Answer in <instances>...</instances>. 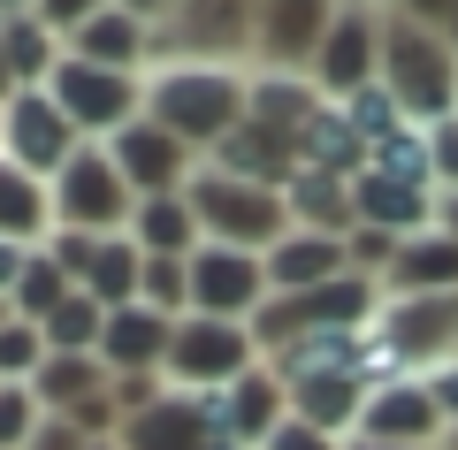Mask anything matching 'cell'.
I'll use <instances>...</instances> for the list:
<instances>
[{
  "instance_id": "38",
  "label": "cell",
  "mask_w": 458,
  "mask_h": 450,
  "mask_svg": "<svg viewBox=\"0 0 458 450\" xmlns=\"http://www.w3.org/2000/svg\"><path fill=\"white\" fill-rule=\"evenodd\" d=\"M47 252L62 259V275L84 290V275H92V252H99V237H84V229H54V237H47Z\"/></svg>"
},
{
  "instance_id": "18",
  "label": "cell",
  "mask_w": 458,
  "mask_h": 450,
  "mask_svg": "<svg viewBox=\"0 0 458 450\" xmlns=\"http://www.w3.org/2000/svg\"><path fill=\"white\" fill-rule=\"evenodd\" d=\"M352 207H360V229H382V237H420V229H436V191L428 183H397L382 168L352 176Z\"/></svg>"
},
{
  "instance_id": "21",
  "label": "cell",
  "mask_w": 458,
  "mask_h": 450,
  "mask_svg": "<svg viewBox=\"0 0 458 450\" xmlns=\"http://www.w3.org/2000/svg\"><path fill=\"white\" fill-rule=\"evenodd\" d=\"M283 420H291V389H283V374L267 367V359H260V367H252L237 389H222V435H229V443L260 450Z\"/></svg>"
},
{
  "instance_id": "32",
  "label": "cell",
  "mask_w": 458,
  "mask_h": 450,
  "mask_svg": "<svg viewBox=\"0 0 458 450\" xmlns=\"http://www.w3.org/2000/svg\"><path fill=\"white\" fill-rule=\"evenodd\" d=\"M69 298H77V283H69V275H62V259H54L47 244H38V252L23 259V283H16V321H38V328H47L54 313L69 306Z\"/></svg>"
},
{
  "instance_id": "43",
  "label": "cell",
  "mask_w": 458,
  "mask_h": 450,
  "mask_svg": "<svg viewBox=\"0 0 458 450\" xmlns=\"http://www.w3.org/2000/svg\"><path fill=\"white\" fill-rule=\"evenodd\" d=\"M23 450H92V435H84L77 420H62V412H47V428H38L31 443H23Z\"/></svg>"
},
{
  "instance_id": "53",
  "label": "cell",
  "mask_w": 458,
  "mask_h": 450,
  "mask_svg": "<svg viewBox=\"0 0 458 450\" xmlns=\"http://www.w3.org/2000/svg\"><path fill=\"white\" fill-rule=\"evenodd\" d=\"M92 450H123V443H92Z\"/></svg>"
},
{
  "instance_id": "4",
  "label": "cell",
  "mask_w": 458,
  "mask_h": 450,
  "mask_svg": "<svg viewBox=\"0 0 458 450\" xmlns=\"http://www.w3.org/2000/svg\"><path fill=\"white\" fill-rule=\"evenodd\" d=\"M252 54H260V0H176L168 23L153 31V69L161 62L237 69Z\"/></svg>"
},
{
  "instance_id": "36",
  "label": "cell",
  "mask_w": 458,
  "mask_h": 450,
  "mask_svg": "<svg viewBox=\"0 0 458 450\" xmlns=\"http://www.w3.org/2000/svg\"><path fill=\"white\" fill-rule=\"evenodd\" d=\"M344 115H352V130L367 138V153H375V145H390L397 130H412V123H405V107H397V99L382 92V84H367V92H352V99H344Z\"/></svg>"
},
{
  "instance_id": "23",
  "label": "cell",
  "mask_w": 458,
  "mask_h": 450,
  "mask_svg": "<svg viewBox=\"0 0 458 450\" xmlns=\"http://www.w3.org/2000/svg\"><path fill=\"white\" fill-rule=\"evenodd\" d=\"M298 168H313V176H367V138L352 130V115H344V99H321L313 107V123L298 130Z\"/></svg>"
},
{
  "instance_id": "2",
  "label": "cell",
  "mask_w": 458,
  "mask_h": 450,
  "mask_svg": "<svg viewBox=\"0 0 458 450\" xmlns=\"http://www.w3.org/2000/svg\"><path fill=\"white\" fill-rule=\"evenodd\" d=\"M382 92L405 107L412 130L451 123L458 115V47H451V31L382 16Z\"/></svg>"
},
{
  "instance_id": "26",
  "label": "cell",
  "mask_w": 458,
  "mask_h": 450,
  "mask_svg": "<svg viewBox=\"0 0 458 450\" xmlns=\"http://www.w3.org/2000/svg\"><path fill=\"white\" fill-rule=\"evenodd\" d=\"M283 207H291V229H313V237H352V229H360V207H352V183L344 176L298 168L291 191H283Z\"/></svg>"
},
{
  "instance_id": "54",
  "label": "cell",
  "mask_w": 458,
  "mask_h": 450,
  "mask_svg": "<svg viewBox=\"0 0 458 450\" xmlns=\"http://www.w3.org/2000/svg\"><path fill=\"white\" fill-rule=\"evenodd\" d=\"M451 47H458V16H451Z\"/></svg>"
},
{
  "instance_id": "49",
  "label": "cell",
  "mask_w": 458,
  "mask_h": 450,
  "mask_svg": "<svg viewBox=\"0 0 458 450\" xmlns=\"http://www.w3.org/2000/svg\"><path fill=\"white\" fill-rule=\"evenodd\" d=\"M0 16H31V0H0Z\"/></svg>"
},
{
  "instance_id": "5",
  "label": "cell",
  "mask_w": 458,
  "mask_h": 450,
  "mask_svg": "<svg viewBox=\"0 0 458 450\" xmlns=\"http://www.w3.org/2000/svg\"><path fill=\"white\" fill-rule=\"evenodd\" d=\"M260 367V344H252L245 321H214V313H183L176 344H168V389H191V397H222L245 374Z\"/></svg>"
},
{
  "instance_id": "45",
  "label": "cell",
  "mask_w": 458,
  "mask_h": 450,
  "mask_svg": "<svg viewBox=\"0 0 458 450\" xmlns=\"http://www.w3.org/2000/svg\"><path fill=\"white\" fill-rule=\"evenodd\" d=\"M23 244H0V298H16V283H23Z\"/></svg>"
},
{
  "instance_id": "13",
  "label": "cell",
  "mask_w": 458,
  "mask_h": 450,
  "mask_svg": "<svg viewBox=\"0 0 458 450\" xmlns=\"http://www.w3.org/2000/svg\"><path fill=\"white\" fill-rule=\"evenodd\" d=\"M107 153H114V168H123V183H131L138 199H176L183 183L199 176V153L183 138H168L153 115H138L123 138H107Z\"/></svg>"
},
{
  "instance_id": "27",
  "label": "cell",
  "mask_w": 458,
  "mask_h": 450,
  "mask_svg": "<svg viewBox=\"0 0 458 450\" xmlns=\"http://www.w3.org/2000/svg\"><path fill=\"white\" fill-rule=\"evenodd\" d=\"M131 237H138V252H146V259H191L199 244H207V229H199L191 199L176 191V199H138Z\"/></svg>"
},
{
  "instance_id": "47",
  "label": "cell",
  "mask_w": 458,
  "mask_h": 450,
  "mask_svg": "<svg viewBox=\"0 0 458 450\" xmlns=\"http://www.w3.org/2000/svg\"><path fill=\"white\" fill-rule=\"evenodd\" d=\"M436 229L458 244V191H436Z\"/></svg>"
},
{
  "instance_id": "39",
  "label": "cell",
  "mask_w": 458,
  "mask_h": 450,
  "mask_svg": "<svg viewBox=\"0 0 458 450\" xmlns=\"http://www.w3.org/2000/svg\"><path fill=\"white\" fill-rule=\"evenodd\" d=\"M428 161H436V191H458V115L428 130Z\"/></svg>"
},
{
  "instance_id": "51",
  "label": "cell",
  "mask_w": 458,
  "mask_h": 450,
  "mask_svg": "<svg viewBox=\"0 0 458 450\" xmlns=\"http://www.w3.org/2000/svg\"><path fill=\"white\" fill-rule=\"evenodd\" d=\"M443 450H458V428H443Z\"/></svg>"
},
{
  "instance_id": "6",
  "label": "cell",
  "mask_w": 458,
  "mask_h": 450,
  "mask_svg": "<svg viewBox=\"0 0 458 450\" xmlns=\"http://www.w3.org/2000/svg\"><path fill=\"white\" fill-rule=\"evenodd\" d=\"M54 191V229H84V237H123L138 222V191L123 183L107 145H77V161L47 183Z\"/></svg>"
},
{
  "instance_id": "12",
  "label": "cell",
  "mask_w": 458,
  "mask_h": 450,
  "mask_svg": "<svg viewBox=\"0 0 458 450\" xmlns=\"http://www.w3.org/2000/svg\"><path fill=\"white\" fill-rule=\"evenodd\" d=\"M443 404L436 389H428V374H397V382H382L375 397H367L360 412V435L352 443H390V450H436L443 443Z\"/></svg>"
},
{
  "instance_id": "34",
  "label": "cell",
  "mask_w": 458,
  "mask_h": 450,
  "mask_svg": "<svg viewBox=\"0 0 458 450\" xmlns=\"http://www.w3.org/2000/svg\"><path fill=\"white\" fill-rule=\"evenodd\" d=\"M138 306L183 321V313H191V259H146V275H138Z\"/></svg>"
},
{
  "instance_id": "10",
  "label": "cell",
  "mask_w": 458,
  "mask_h": 450,
  "mask_svg": "<svg viewBox=\"0 0 458 450\" xmlns=\"http://www.w3.org/2000/svg\"><path fill=\"white\" fill-rule=\"evenodd\" d=\"M306 77H313L321 99H352V92H367V84H382V8L375 0H344Z\"/></svg>"
},
{
  "instance_id": "25",
  "label": "cell",
  "mask_w": 458,
  "mask_h": 450,
  "mask_svg": "<svg viewBox=\"0 0 458 450\" xmlns=\"http://www.w3.org/2000/svg\"><path fill=\"white\" fill-rule=\"evenodd\" d=\"M390 298H443V290H458V244L443 237V229H420V237L397 244L390 259Z\"/></svg>"
},
{
  "instance_id": "15",
  "label": "cell",
  "mask_w": 458,
  "mask_h": 450,
  "mask_svg": "<svg viewBox=\"0 0 458 450\" xmlns=\"http://www.w3.org/2000/svg\"><path fill=\"white\" fill-rule=\"evenodd\" d=\"M336 8L344 0H260V54H252V69L306 77L321 38H328V23H336Z\"/></svg>"
},
{
  "instance_id": "8",
  "label": "cell",
  "mask_w": 458,
  "mask_h": 450,
  "mask_svg": "<svg viewBox=\"0 0 458 450\" xmlns=\"http://www.w3.org/2000/svg\"><path fill=\"white\" fill-rule=\"evenodd\" d=\"M375 344L397 359V374H436L458 359V290L443 298H382Z\"/></svg>"
},
{
  "instance_id": "7",
  "label": "cell",
  "mask_w": 458,
  "mask_h": 450,
  "mask_svg": "<svg viewBox=\"0 0 458 450\" xmlns=\"http://www.w3.org/2000/svg\"><path fill=\"white\" fill-rule=\"evenodd\" d=\"M47 92L62 99V115L77 123V138H84V145L123 138V130L146 115V77H123V69H92V62H77V54H62V69H54Z\"/></svg>"
},
{
  "instance_id": "14",
  "label": "cell",
  "mask_w": 458,
  "mask_h": 450,
  "mask_svg": "<svg viewBox=\"0 0 458 450\" xmlns=\"http://www.w3.org/2000/svg\"><path fill=\"white\" fill-rule=\"evenodd\" d=\"M222 435V397H191V389H161L146 412L123 420L114 443L123 450H207Z\"/></svg>"
},
{
  "instance_id": "33",
  "label": "cell",
  "mask_w": 458,
  "mask_h": 450,
  "mask_svg": "<svg viewBox=\"0 0 458 450\" xmlns=\"http://www.w3.org/2000/svg\"><path fill=\"white\" fill-rule=\"evenodd\" d=\"M99 336H107V306L84 290L47 321V352H69V359H99Z\"/></svg>"
},
{
  "instance_id": "1",
  "label": "cell",
  "mask_w": 458,
  "mask_h": 450,
  "mask_svg": "<svg viewBox=\"0 0 458 450\" xmlns=\"http://www.w3.org/2000/svg\"><path fill=\"white\" fill-rule=\"evenodd\" d=\"M245 107H252V77H245V69L161 62V69L146 77V115L168 130V138H183L199 161H207L237 123H245Z\"/></svg>"
},
{
  "instance_id": "17",
  "label": "cell",
  "mask_w": 458,
  "mask_h": 450,
  "mask_svg": "<svg viewBox=\"0 0 458 450\" xmlns=\"http://www.w3.org/2000/svg\"><path fill=\"white\" fill-rule=\"evenodd\" d=\"M77 62H92V69H123V77H153V23H138L131 8H99L92 23H77V31L62 38Z\"/></svg>"
},
{
  "instance_id": "48",
  "label": "cell",
  "mask_w": 458,
  "mask_h": 450,
  "mask_svg": "<svg viewBox=\"0 0 458 450\" xmlns=\"http://www.w3.org/2000/svg\"><path fill=\"white\" fill-rule=\"evenodd\" d=\"M16 99V69H8V47H0V107Z\"/></svg>"
},
{
  "instance_id": "19",
  "label": "cell",
  "mask_w": 458,
  "mask_h": 450,
  "mask_svg": "<svg viewBox=\"0 0 458 450\" xmlns=\"http://www.w3.org/2000/svg\"><path fill=\"white\" fill-rule=\"evenodd\" d=\"M207 161L222 168V176H245V183H267V191H291L298 145L283 138V130H267V123H252V115H245V123H237V130L207 153Z\"/></svg>"
},
{
  "instance_id": "37",
  "label": "cell",
  "mask_w": 458,
  "mask_h": 450,
  "mask_svg": "<svg viewBox=\"0 0 458 450\" xmlns=\"http://www.w3.org/2000/svg\"><path fill=\"white\" fill-rule=\"evenodd\" d=\"M38 428H47V404H38V389L0 382V450H23Z\"/></svg>"
},
{
  "instance_id": "40",
  "label": "cell",
  "mask_w": 458,
  "mask_h": 450,
  "mask_svg": "<svg viewBox=\"0 0 458 450\" xmlns=\"http://www.w3.org/2000/svg\"><path fill=\"white\" fill-rule=\"evenodd\" d=\"M99 8H107V0H31V16L47 23V31H62V38L77 31V23H92Z\"/></svg>"
},
{
  "instance_id": "46",
  "label": "cell",
  "mask_w": 458,
  "mask_h": 450,
  "mask_svg": "<svg viewBox=\"0 0 458 450\" xmlns=\"http://www.w3.org/2000/svg\"><path fill=\"white\" fill-rule=\"evenodd\" d=\"M114 8H131L138 23H153V31H161V23H168V8H176V0H114Z\"/></svg>"
},
{
  "instance_id": "41",
  "label": "cell",
  "mask_w": 458,
  "mask_h": 450,
  "mask_svg": "<svg viewBox=\"0 0 458 450\" xmlns=\"http://www.w3.org/2000/svg\"><path fill=\"white\" fill-rule=\"evenodd\" d=\"M382 16H405V23H428V31H451L458 0H375Z\"/></svg>"
},
{
  "instance_id": "22",
  "label": "cell",
  "mask_w": 458,
  "mask_h": 450,
  "mask_svg": "<svg viewBox=\"0 0 458 450\" xmlns=\"http://www.w3.org/2000/svg\"><path fill=\"white\" fill-rule=\"evenodd\" d=\"M344 267H352L344 237H313V229H291V237L267 252V290H276V298H306V290L336 283Z\"/></svg>"
},
{
  "instance_id": "50",
  "label": "cell",
  "mask_w": 458,
  "mask_h": 450,
  "mask_svg": "<svg viewBox=\"0 0 458 450\" xmlns=\"http://www.w3.org/2000/svg\"><path fill=\"white\" fill-rule=\"evenodd\" d=\"M8 321H16V298H0V328H8Z\"/></svg>"
},
{
  "instance_id": "16",
  "label": "cell",
  "mask_w": 458,
  "mask_h": 450,
  "mask_svg": "<svg viewBox=\"0 0 458 450\" xmlns=\"http://www.w3.org/2000/svg\"><path fill=\"white\" fill-rule=\"evenodd\" d=\"M168 344H176V321L153 306H114L107 313V336H99V367L114 382H131V374H161L168 367ZM168 382V374H161Z\"/></svg>"
},
{
  "instance_id": "24",
  "label": "cell",
  "mask_w": 458,
  "mask_h": 450,
  "mask_svg": "<svg viewBox=\"0 0 458 450\" xmlns=\"http://www.w3.org/2000/svg\"><path fill=\"white\" fill-rule=\"evenodd\" d=\"M47 237H54V191L31 176V168H16L8 153H0V244L38 252Z\"/></svg>"
},
{
  "instance_id": "9",
  "label": "cell",
  "mask_w": 458,
  "mask_h": 450,
  "mask_svg": "<svg viewBox=\"0 0 458 450\" xmlns=\"http://www.w3.org/2000/svg\"><path fill=\"white\" fill-rule=\"evenodd\" d=\"M77 123L62 115V99L47 92V84H31V92H16L8 107H0V153L16 168H31L38 183H54L69 161H77Z\"/></svg>"
},
{
  "instance_id": "31",
  "label": "cell",
  "mask_w": 458,
  "mask_h": 450,
  "mask_svg": "<svg viewBox=\"0 0 458 450\" xmlns=\"http://www.w3.org/2000/svg\"><path fill=\"white\" fill-rule=\"evenodd\" d=\"M138 275H146V252H138V237L123 229V237H99L92 252V275H84V298H99V306H138Z\"/></svg>"
},
{
  "instance_id": "20",
  "label": "cell",
  "mask_w": 458,
  "mask_h": 450,
  "mask_svg": "<svg viewBox=\"0 0 458 450\" xmlns=\"http://www.w3.org/2000/svg\"><path fill=\"white\" fill-rule=\"evenodd\" d=\"M283 389H291V420L336 435V443L360 435V412L375 397V382H360V374H306V382H283Z\"/></svg>"
},
{
  "instance_id": "44",
  "label": "cell",
  "mask_w": 458,
  "mask_h": 450,
  "mask_svg": "<svg viewBox=\"0 0 458 450\" xmlns=\"http://www.w3.org/2000/svg\"><path fill=\"white\" fill-rule=\"evenodd\" d=\"M428 389H436L443 420H451V428H458V359H451V367H436V374H428Z\"/></svg>"
},
{
  "instance_id": "29",
  "label": "cell",
  "mask_w": 458,
  "mask_h": 450,
  "mask_svg": "<svg viewBox=\"0 0 458 450\" xmlns=\"http://www.w3.org/2000/svg\"><path fill=\"white\" fill-rule=\"evenodd\" d=\"M31 389H38V404H47V412L77 420L92 397H107V389H114V374L99 367V359H69V352H54L47 367H38V382H31Z\"/></svg>"
},
{
  "instance_id": "42",
  "label": "cell",
  "mask_w": 458,
  "mask_h": 450,
  "mask_svg": "<svg viewBox=\"0 0 458 450\" xmlns=\"http://www.w3.org/2000/svg\"><path fill=\"white\" fill-rule=\"evenodd\" d=\"M260 450H352V443H336V435H321V428H306V420H283V428L267 435Z\"/></svg>"
},
{
  "instance_id": "35",
  "label": "cell",
  "mask_w": 458,
  "mask_h": 450,
  "mask_svg": "<svg viewBox=\"0 0 458 450\" xmlns=\"http://www.w3.org/2000/svg\"><path fill=\"white\" fill-rule=\"evenodd\" d=\"M47 359L54 352H47V328H38V321H8V328H0V382H23V389H31Z\"/></svg>"
},
{
  "instance_id": "3",
  "label": "cell",
  "mask_w": 458,
  "mask_h": 450,
  "mask_svg": "<svg viewBox=\"0 0 458 450\" xmlns=\"http://www.w3.org/2000/svg\"><path fill=\"white\" fill-rule=\"evenodd\" d=\"M183 199H191L207 244H229V252H260L267 259L283 237H291V207H283V191L245 183V176H222L214 161H199V176L183 183Z\"/></svg>"
},
{
  "instance_id": "28",
  "label": "cell",
  "mask_w": 458,
  "mask_h": 450,
  "mask_svg": "<svg viewBox=\"0 0 458 450\" xmlns=\"http://www.w3.org/2000/svg\"><path fill=\"white\" fill-rule=\"evenodd\" d=\"M313 107H321V92H313V77H291V69H252V123L283 130V138L298 145V130L313 123Z\"/></svg>"
},
{
  "instance_id": "52",
  "label": "cell",
  "mask_w": 458,
  "mask_h": 450,
  "mask_svg": "<svg viewBox=\"0 0 458 450\" xmlns=\"http://www.w3.org/2000/svg\"><path fill=\"white\" fill-rule=\"evenodd\" d=\"M352 450H390V443H352Z\"/></svg>"
},
{
  "instance_id": "11",
  "label": "cell",
  "mask_w": 458,
  "mask_h": 450,
  "mask_svg": "<svg viewBox=\"0 0 458 450\" xmlns=\"http://www.w3.org/2000/svg\"><path fill=\"white\" fill-rule=\"evenodd\" d=\"M267 259L260 252H229V244H199L191 252V313H214V321H245L267 306Z\"/></svg>"
},
{
  "instance_id": "30",
  "label": "cell",
  "mask_w": 458,
  "mask_h": 450,
  "mask_svg": "<svg viewBox=\"0 0 458 450\" xmlns=\"http://www.w3.org/2000/svg\"><path fill=\"white\" fill-rule=\"evenodd\" d=\"M0 47H8V69H16V92H31V84H54V69H62V31H47L38 16H0Z\"/></svg>"
}]
</instances>
